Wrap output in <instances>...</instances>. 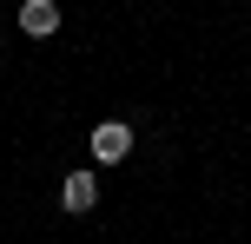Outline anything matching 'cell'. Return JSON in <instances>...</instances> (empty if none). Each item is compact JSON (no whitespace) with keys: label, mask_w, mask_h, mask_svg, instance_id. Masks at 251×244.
I'll return each instance as SVG.
<instances>
[{"label":"cell","mask_w":251,"mask_h":244,"mask_svg":"<svg viewBox=\"0 0 251 244\" xmlns=\"http://www.w3.org/2000/svg\"><path fill=\"white\" fill-rule=\"evenodd\" d=\"M126 152H132V126H126V119H100V126H93V158H100V165H119Z\"/></svg>","instance_id":"obj_1"},{"label":"cell","mask_w":251,"mask_h":244,"mask_svg":"<svg viewBox=\"0 0 251 244\" xmlns=\"http://www.w3.org/2000/svg\"><path fill=\"white\" fill-rule=\"evenodd\" d=\"M60 205H66V211H93V205H100V185H93V172H66Z\"/></svg>","instance_id":"obj_2"},{"label":"cell","mask_w":251,"mask_h":244,"mask_svg":"<svg viewBox=\"0 0 251 244\" xmlns=\"http://www.w3.org/2000/svg\"><path fill=\"white\" fill-rule=\"evenodd\" d=\"M53 26H60V7H53V0H26V7H20V33L47 40Z\"/></svg>","instance_id":"obj_3"}]
</instances>
